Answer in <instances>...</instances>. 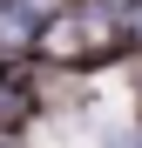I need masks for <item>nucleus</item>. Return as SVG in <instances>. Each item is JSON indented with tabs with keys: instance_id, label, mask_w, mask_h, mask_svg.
I'll list each match as a JSON object with an SVG mask.
<instances>
[{
	"instance_id": "f257e3e1",
	"label": "nucleus",
	"mask_w": 142,
	"mask_h": 148,
	"mask_svg": "<svg viewBox=\"0 0 142 148\" xmlns=\"http://www.w3.org/2000/svg\"><path fill=\"white\" fill-rule=\"evenodd\" d=\"M47 54L54 61H102L108 47H115V20L108 14H88V7H75V14H54L47 20Z\"/></svg>"
}]
</instances>
